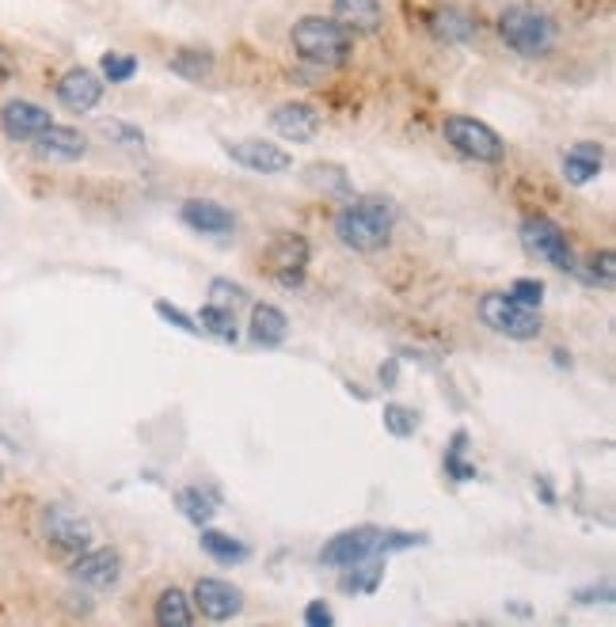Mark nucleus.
Here are the masks:
<instances>
[{
  "label": "nucleus",
  "mask_w": 616,
  "mask_h": 627,
  "mask_svg": "<svg viewBox=\"0 0 616 627\" xmlns=\"http://www.w3.org/2000/svg\"><path fill=\"white\" fill-rule=\"evenodd\" d=\"M396 225V209L388 198L380 194H362V198H351L343 209L335 214V236L343 248L351 251H380L392 236Z\"/></svg>",
  "instance_id": "f257e3e1"
},
{
  "label": "nucleus",
  "mask_w": 616,
  "mask_h": 627,
  "mask_svg": "<svg viewBox=\"0 0 616 627\" xmlns=\"http://www.w3.org/2000/svg\"><path fill=\"white\" fill-rule=\"evenodd\" d=\"M426 536L415 533H385V528H373V525H358V528H346V533L331 536L320 551V563L323 567H354V563H366V559L388 556V551H400V548H415L423 544Z\"/></svg>",
  "instance_id": "f03ea898"
},
{
  "label": "nucleus",
  "mask_w": 616,
  "mask_h": 627,
  "mask_svg": "<svg viewBox=\"0 0 616 627\" xmlns=\"http://www.w3.org/2000/svg\"><path fill=\"white\" fill-rule=\"evenodd\" d=\"M289 43H294L297 57L312 65H346L354 43L351 31L343 23L328 20V15H301L289 31Z\"/></svg>",
  "instance_id": "7ed1b4c3"
},
{
  "label": "nucleus",
  "mask_w": 616,
  "mask_h": 627,
  "mask_svg": "<svg viewBox=\"0 0 616 627\" xmlns=\"http://www.w3.org/2000/svg\"><path fill=\"white\" fill-rule=\"evenodd\" d=\"M499 38L522 57H548L556 46V20L540 8L514 4L499 15Z\"/></svg>",
  "instance_id": "20e7f679"
},
{
  "label": "nucleus",
  "mask_w": 616,
  "mask_h": 627,
  "mask_svg": "<svg viewBox=\"0 0 616 627\" xmlns=\"http://www.w3.org/2000/svg\"><path fill=\"white\" fill-rule=\"evenodd\" d=\"M442 134H445V141L460 152V157L480 160V164H499V160L506 157L502 137L494 134L488 122L468 118V114H449V118L442 122Z\"/></svg>",
  "instance_id": "39448f33"
},
{
  "label": "nucleus",
  "mask_w": 616,
  "mask_h": 627,
  "mask_svg": "<svg viewBox=\"0 0 616 627\" xmlns=\"http://www.w3.org/2000/svg\"><path fill=\"white\" fill-rule=\"evenodd\" d=\"M480 320L488 323L491 331L517 342H529L540 335V312L522 300H514L510 293H488L480 300Z\"/></svg>",
  "instance_id": "423d86ee"
},
{
  "label": "nucleus",
  "mask_w": 616,
  "mask_h": 627,
  "mask_svg": "<svg viewBox=\"0 0 616 627\" xmlns=\"http://www.w3.org/2000/svg\"><path fill=\"white\" fill-rule=\"evenodd\" d=\"M522 243L537 259L552 263L556 271H563V274L579 271V266H574V251H571V243H567L563 228H559L556 221H548V217H529V221H522Z\"/></svg>",
  "instance_id": "0eeeda50"
},
{
  "label": "nucleus",
  "mask_w": 616,
  "mask_h": 627,
  "mask_svg": "<svg viewBox=\"0 0 616 627\" xmlns=\"http://www.w3.org/2000/svg\"><path fill=\"white\" fill-rule=\"evenodd\" d=\"M43 533L50 540V548L80 556V551L92 544V525H88L80 513H72L69 506H46L43 513Z\"/></svg>",
  "instance_id": "6e6552de"
},
{
  "label": "nucleus",
  "mask_w": 616,
  "mask_h": 627,
  "mask_svg": "<svg viewBox=\"0 0 616 627\" xmlns=\"http://www.w3.org/2000/svg\"><path fill=\"white\" fill-rule=\"evenodd\" d=\"M54 95H58V103L65 111L88 114L100 107V100H103V77H95L92 69H84V65L65 69L58 77V84H54Z\"/></svg>",
  "instance_id": "1a4fd4ad"
},
{
  "label": "nucleus",
  "mask_w": 616,
  "mask_h": 627,
  "mask_svg": "<svg viewBox=\"0 0 616 627\" xmlns=\"http://www.w3.org/2000/svg\"><path fill=\"white\" fill-rule=\"evenodd\" d=\"M266 266H271L274 282L294 289L305 278V266H308V240L301 232H282L278 240L271 243L266 251Z\"/></svg>",
  "instance_id": "9d476101"
},
{
  "label": "nucleus",
  "mask_w": 616,
  "mask_h": 627,
  "mask_svg": "<svg viewBox=\"0 0 616 627\" xmlns=\"http://www.w3.org/2000/svg\"><path fill=\"white\" fill-rule=\"evenodd\" d=\"M232 160L248 171H259V175H282V171L294 168V157H289L282 145L271 141H259V137H244V141H229L225 145Z\"/></svg>",
  "instance_id": "9b49d317"
},
{
  "label": "nucleus",
  "mask_w": 616,
  "mask_h": 627,
  "mask_svg": "<svg viewBox=\"0 0 616 627\" xmlns=\"http://www.w3.org/2000/svg\"><path fill=\"white\" fill-rule=\"evenodd\" d=\"M72 582L88 585V590H111V585H118V578H123V559H118V551L111 548H92V551H80L77 563L69 567Z\"/></svg>",
  "instance_id": "f8f14e48"
},
{
  "label": "nucleus",
  "mask_w": 616,
  "mask_h": 627,
  "mask_svg": "<svg viewBox=\"0 0 616 627\" xmlns=\"http://www.w3.org/2000/svg\"><path fill=\"white\" fill-rule=\"evenodd\" d=\"M194 605L202 608L206 620L221 624V620H232V616L244 608V593L232 582H225V578H198V585H194Z\"/></svg>",
  "instance_id": "ddd939ff"
},
{
  "label": "nucleus",
  "mask_w": 616,
  "mask_h": 627,
  "mask_svg": "<svg viewBox=\"0 0 616 627\" xmlns=\"http://www.w3.org/2000/svg\"><path fill=\"white\" fill-rule=\"evenodd\" d=\"M50 111L43 103H31V100H8L0 107V129H4L8 141H35L46 126H50Z\"/></svg>",
  "instance_id": "4468645a"
},
{
  "label": "nucleus",
  "mask_w": 616,
  "mask_h": 627,
  "mask_svg": "<svg viewBox=\"0 0 616 627\" xmlns=\"http://www.w3.org/2000/svg\"><path fill=\"white\" fill-rule=\"evenodd\" d=\"M31 149H35L43 160H61V164H72V160H80L88 152V137L80 134V129H72V126H58V122H50V126H46L43 134L31 141Z\"/></svg>",
  "instance_id": "2eb2a0df"
},
{
  "label": "nucleus",
  "mask_w": 616,
  "mask_h": 627,
  "mask_svg": "<svg viewBox=\"0 0 616 627\" xmlns=\"http://www.w3.org/2000/svg\"><path fill=\"white\" fill-rule=\"evenodd\" d=\"M331 20L343 23L351 35H377L385 27L380 0H331Z\"/></svg>",
  "instance_id": "dca6fc26"
},
{
  "label": "nucleus",
  "mask_w": 616,
  "mask_h": 627,
  "mask_svg": "<svg viewBox=\"0 0 616 627\" xmlns=\"http://www.w3.org/2000/svg\"><path fill=\"white\" fill-rule=\"evenodd\" d=\"M180 217H183L186 228H194V232H202V236H225V232H232V228H237V217H232L229 209H225L221 202H214V198L183 202Z\"/></svg>",
  "instance_id": "f3484780"
},
{
  "label": "nucleus",
  "mask_w": 616,
  "mask_h": 627,
  "mask_svg": "<svg viewBox=\"0 0 616 627\" xmlns=\"http://www.w3.org/2000/svg\"><path fill=\"white\" fill-rule=\"evenodd\" d=\"M271 126L286 141H312L320 134V111L308 107V103H282L271 114Z\"/></svg>",
  "instance_id": "a211bd4d"
},
{
  "label": "nucleus",
  "mask_w": 616,
  "mask_h": 627,
  "mask_svg": "<svg viewBox=\"0 0 616 627\" xmlns=\"http://www.w3.org/2000/svg\"><path fill=\"white\" fill-rule=\"evenodd\" d=\"M251 342L255 346H282L289 335V320L278 305H255L251 308Z\"/></svg>",
  "instance_id": "6ab92c4d"
},
{
  "label": "nucleus",
  "mask_w": 616,
  "mask_h": 627,
  "mask_svg": "<svg viewBox=\"0 0 616 627\" xmlns=\"http://www.w3.org/2000/svg\"><path fill=\"white\" fill-rule=\"evenodd\" d=\"M605 164V149L597 141H579V145H571L567 149V157H563V175L571 179L574 186H582V183H590V179L602 171Z\"/></svg>",
  "instance_id": "aec40b11"
},
{
  "label": "nucleus",
  "mask_w": 616,
  "mask_h": 627,
  "mask_svg": "<svg viewBox=\"0 0 616 627\" xmlns=\"http://www.w3.org/2000/svg\"><path fill=\"white\" fill-rule=\"evenodd\" d=\"M431 31L442 43H468V38L480 31V23H476L472 12H465V8H442V12L431 20Z\"/></svg>",
  "instance_id": "412c9836"
},
{
  "label": "nucleus",
  "mask_w": 616,
  "mask_h": 627,
  "mask_svg": "<svg viewBox=\"0 0 616 627\" xmlns=\"http://www.w3.org/2000/svg\"><path fill=\"white\" fill-rule=\"evenodd\" d=\"M157 624L160 627H191L194 624V608H191V597H186L183 590H164L157 597Z\"/></svg>",
  "instance_id": "4be33fe9"
},
{
  "label": "nucleus",
  "mask_w": 616,
  "mask_h": 627,
  "mask_svg": "<svg viewBox=\"0 0 616 627\" xmlns=\"http://www.w3.org/2000/svg\"><path fill=\"white\" fill-rule=\"evenodd\" d=\"M202 551H206L209 559H217V563L232 567V563H244L248 559V548L237 540V536L221 533V528H202Z\"/></svg>",
  "instance_id": "5701e85b"
},
{
  "label": "nucleus",
  "mask_w": 616,
  "mask_h": 627,
  "mask_svg": "<svg viewBox=\"0 0 616 627\" xmlns=\"http://www.w3.org/2000/svg\"><path fill=\"white\" fill-rule=\"evenodd\" d=\"M194 323H198V331H206V335H214L221 342H237V316H232V308L206 305Z\"/></svg>",
  "instance_id": "b1692460"
},
{
  "label": "nucleus",
  "mask_w": 616,
  "mask_h": 627,
  "mask_svg": "<svg viewBox=\"0 0 616 627\" xmlns=\"http://www.w3.org/2000/svg\"><path fill=\"white\" fill-rule=\"evenodd\" d=\"M305 183L312 186V191H323V194L351 191V175H346V168H339V164H308Z\"/></svg>",
  "instance_id": "393cba45"
},
{
  "label": "nucleus",
  "mask_w": 616,
  "mask_h": 627,
  "mask_svg": "<svg viewBox=\"0 0 616 627\" xmlns=\"http://www.w3.org/2000/svg\"><path fill=\"white\" fill-rule=\"evenodd\" d=\"M168 65H172L175 77L202 80V77H209V72H214V54H209V50H175Z\"/></svg>",
  "instance_id": "a878e982"
},
{
  "label": "nucleus",
  "mask_w": 616,
  "mask_h": 627,
  "mask_svg": "<svg viewBox=\"0 0 616 627\" xmlns=\"http://www.w3.org/2000/svg\"><path fill=\"white\" fill-rule=\"evenodd\" d=\"M175 502H180L183 517H186V521H194V525H206V521L217 513V502L209 499V494L202 491V487H183L180 499H175Z\"/></svg>",
  "instance_id": "bb28decb"
},
{
  "label": "nucleus",
  "mask_w": 616,
  "mask_h": 627,
  "mask_svg": "<svg viewBox=\"0 0 616 627\" xmlns=\"http://www.w3.org/2000/svg\"><path fill=\"white\" fill-rule=\"evenodd\" d=\"M465 445H468V434L465 430H457V434H453L449 453H445V476H449L453 483H472L476 479V468L465 460Z\"/></svg>",
  "instance_id": "cd10ccee"
},
{
  "label": "nucleus",
  "mask_w": 616,
  "mask_h": 627,
  "mask_svg": "<svg viewBox=\"0 0 616 627\" xmlns=\"http://www.w3.org/2000/svg\"><path fill=\"white\" fill-rule=\"evenodd\" d=\"M346 570H354V574L343 578V590L351 593H373L380 585V578H385V567H380L377 559H366V563H354Z\"/></svg>",
  "instance_id": "c85d7f7f"
},
{
  "label": "nucleus",
  "mask_w": 616,
  "mask_h": 627,
  "mask_svg": "<svg viewBox=\"0 0 616 627\" xmlns=\"http://www.w3.org/2000/svg\"><path fill=\"white\" fill-rule=\"evenodd\" d=\"M385 430L392 437H411L419 430V411L403 403H388L385 407Z\"/></svg>",
  "instance_id": "c756f323"
},
{
  "label": "nucleus",
  "mask_w": 616,
  "mask_h": 627,
  "mask_svg": "<svg viewBox=\"0 0 616 627\" xmlns=\"http://www.w3.org/2000/svg\"><path fill=\"white\" fill-rule=\"evenodd\" d=\"M100 72H103V80L107 84H126V80H134V72H137V61L129 54H103V61H100Z\"/></svg>",
  "instance_id": "7c9ffc66"
},
{
  "label": "nucleus",
  "mask_w": 616,
  "mask_h": 627,
  "mask_svg": "<svg viewBox=\"0 0 616 627\" xmlns=\"http://www.w3.org/2000/svg\"><path fill=\"white\" fill-rule=\"evenodd\" d=\"M248 300V289L229 278H214L209 282V305H221V308H237Z\"/></svg>",
  "instance_id": "2f4dec72"
},
{
  "label": "nucleus",
  "mask_w": 616,
  "mask_h": 627,
  "mask_svg": "<svg viewBox=\"0 0 616 627\" xmlns=\"http://www.w3.org/2000/svg\"><path fill=\"white\" fill-rule=\"evenodd\" d=\"M100 134L123 145V149H145V134L137 126H129V122H100Z\"/></svg>",
  "instance_id": "473e14b6"
},
{
  "label": "nucleus",
  "mask_w": 616,
  "mask_h": 627,
  "mask_svg": "<svg viewBox=\"0 0 616 627\" xmlns=\"http://www.w3.org/2000/svg\"><path fill=\"white\" fill-rule=\"evenodd\" d=\"M157 316H160V320H168V323H175V328L186 331V335H202L198 323H194V316H186L183 308L168 305V300H157Z\"/></svg>",
  "instance_id": "72a5a7b5"
},
{
  "label": "nucleus",
  "mask_w": 616,
  "mask_h": 627,
  "mask_svg": "<svg viewBox=\"0 0 616 627\" xmlns=\"http://www.w3.org/2000/svg\"><path fill=\"white\" fill-rule=\"evenodd\" d=\"M510 297L522 300V305H529V308H540V300H545V285H540L537 278H517L514 289H510Z\"/></svg>",
  "instance_id": "f704fd0d"
},
{
  "label": "nucleus",
  "mask_w": 616,
  "mask_h": 627,
  "mask_svg": "<svg viewBox=\"0 0 616 627\" xmlns=\"http://www.w3.org/2000/svg\"><path fill=\"white\" fill-rule=\"evenodd\" d=\"M305 624H308V627H331V624H335V613H331V608L323 605V601H308Z\"/></svg>",
  "instance_id": "c9c22d12"
},
{
  "label": "nucleus",
  "mask_w": 616,
  "mask_h": 627,
  "mask_svg": "<svg viewBox=\"0 0 616 627\" xmlns=\"http://www.w3.org/2000/svg\"><path fill=\"white\" fill-rule=\"evenodd\" d=\"M574 601H579V605H597V601H602V605H609V601H613V585L609 582H605V585H590V590L574 593Z\"/></svg>",
  "instance_id": "e433bc0d"
},
{
  "label": "nucleus",
  "mask_w": 616,
  "mask_h": 627,
  "mask_svg": "<svg viewBox=\"0 0 616 627\" xmlns=\"http://www.w3.org/2000/svg\"><path fill=\"white\" fill-rule=\"evenodd\" d=\"M613 251H602V255H594V274H590V278H597V274H602V285H613Z\"/></svg>",
  "instance_id": "4c0bfd02"
},
{
  "label": "nucleus",
  "mask_w": 616,
  "mask_h": 627,
  "mask_svg": "<svg viewBox=\"0 0 616 627\" xmlns=\"http://www.w3.org/2000/svg\"><path fill=\"white\" fill-rule=\"evenodd\" d=\"M537 483H540V499H545L548 506H552V502H556V494H552V487H548V479H537Z\"/></svg>",
  "instance_id": "58836bf2"
}]
</instances>
